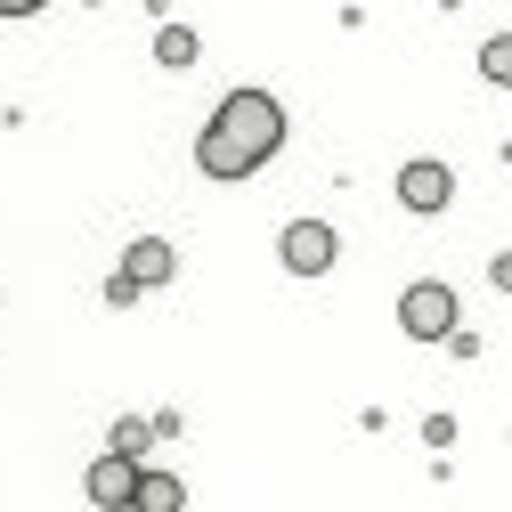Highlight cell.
Returning a JSON list of instances; mask_svg holds the SVG:
<instances>
[{
	"label": "cell",
	"instance_id": "cell-8",
	"mask_svg": "<svg viewBox=\"0 0 512 512\" xmlns=\"http://www.w3.org/2000/svg\"><path fill=\"white\" fill-rule=\"evenodd\" d=\"M155 57H163V66H196V33L163 25V33H155Z\"/></svg>",
	"mask_w": 512,
	"mask_h": 512
},
{
	"label": "cell",
	"instance_id": "cell-2",
	"mask_svg": "<svg viewBox=\"0 0 512 512\" xmlns=\"http://www.w3.org/2000/svg\"><path fill=\"white\" fill-rule=\"evenodd\" d=\"M456 317H464V309H456V293L431 285V277L399 293V326H407L415 342H447V334H456Z\"/></svg>",
	"mask_w": 512,
	"mask_h": 512
},
{
	"label": "cell",
	"instance_id": "cell-4",
	"mask_svg": "<svg viewBox=\"0 0 512 512\" xmlns=\"http://www.w3.org/2000/svg\"><path fill=\"white\" fill-rule=\"evenodd\" d=\"M285 269L293 277H326L334 269V228L326 220H293L285 228Z\"/></svg>",
	"mask_w": 512,
	"mask_h": 512
},
{
	"label": "cell",
	"instance_id": "cell-9",
	"mask_svg": "<svg viewBox=\"0 0 512 512\" xmlns=\"http://www.w3.org/2000/svg\"><path fill=\"white\" fill-rule=\"evenodd\" d=\"M480 74H488V82H512V33H496V41L480 49Z\"/></svg>",
	"mask_w": 512,
	"mask_h": 512
},
{
	"label": "cell",
	"instance_id": "cell-7",
	"mask_svg": "<svg viewBox=\"0 0 512 512\" xmlns=\"http://www.w3.org/2000/svg\"><path fill=\"white\" fill-rule=\"evenodd\" d=\"M179 504H187V480H179V472H139L131 512H179Z\"/></svg>",
	"mask_w": 512,
	"mask_h": 512
},
{
	"label": "cell",
	"instance_id": "cell-5",
	"mask_svg": "<svg viewBox=\"0 0 512 512\" xmlns=\"http://www.w3.org/2000/svg\"><path fill=\"white\" fill-rule=\"evenodd\" d=\"M447 196H456V171L447 163H407L399 171V204L407 212H447Z\"/></svg>",
	"mask_w": 512,
	"mask_h": 512
},
{
	"label": "cell",
	"instance_id": "cell-6",
	"mask_svg": "<svg viewBox=\"0 0 512 512\" xmlns=\"http://www.w3.org/2000/svg\"><path fill=\"white\" fill-rule=\"evenodd\" d=\"M171 269H179V261H171L163 236H139L131 252H122V277H131V285H171Z\"/></svg>",
	"mask_w": 512,
	"mask_h": 512
},
{
	"label": "cell",
	"instance_id": "cell-10",
	"mask_svg": "<svg viewBox=\"0 0 512 512\" xmlns=\"http://www.w3.org/2000/svg\"><path fill=\"white\" fill-rule=\"evenodd\" d=\"M147 447V423H114V456H139Z\"/></svg>",
	"mask_w": 512,
	"mask_h": 512
},
{
	"label": "cell",
	"instance_id": "cell-1",
	"mask_svg": "<svg viewBox=\"0 0 512 512\" xmlns=\"http://www.w3.org/2000/svg\"><path fill=\"white\" fill-rule=\"evenodd\" d=\"M277 147H285L277 98H269V90H228L220 114L204 122V139H196V171H204V179H252Z\"/></svg>",
	"mask_w": 512,
	"mask_h": 512
},
{
	"label": "cell",
	"instance_id": "cell-3",
	"mask_svg": "<svg viewBox=\"0 0 512 512\" xmlns=\"http://www.w3.org/2000/svg\"><path fill=\"white\" fill-rule=\"evenodd\" d=\"M82 488H90V504H98V512H131V496H139V464L106 447V456L90 464V480H82Z\"/></svg>",
	"mask_w": 512,
	"mask_h": 512
}]
</instances>
